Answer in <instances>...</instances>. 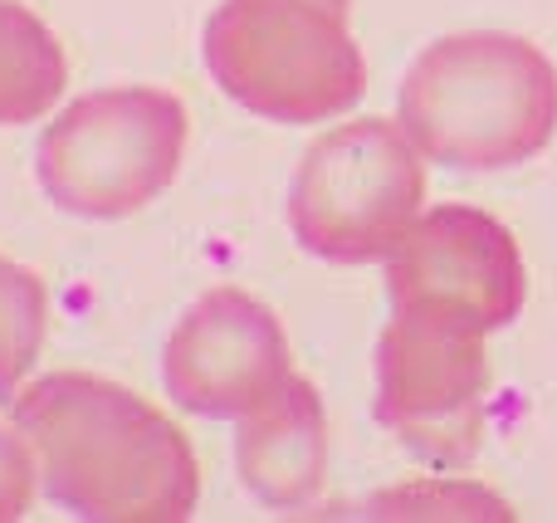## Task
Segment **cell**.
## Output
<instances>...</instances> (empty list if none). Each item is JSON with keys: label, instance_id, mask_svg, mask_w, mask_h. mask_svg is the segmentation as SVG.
Returning a JSON list of instances; mask_svg holds the SVG:
<instances>
[{"label": "cell", "instance_id": "cell-12", "mask_svg": "<svg viewBox=\"0 0 557 523\" xmlns=\"http://www.w3.org/2000/svg\"><path fill=\"white\" fill-rule=\"evenodd\" d=\"M29 499H35V456L25 436L0 426V523L25 519Z\"/></svg>", "mask_w": 557, "mask_h": 523}, {"label": "cell", "instance_id": "cell-8", "mask_svg": "<svg viewBox=\"0 0 557 523\" xmlns=\"http://www.w3.org/2000/svg\"><path fill=\"white\" fill-rule=\"evenodd\" d=\"M294 377L274 309L245 289H211L166 343V391L196 416L240 421L270 407Z\"/></svg>", "mask_w": 557, "mask_h": 523}, {"label": "cell", "instance_id": "cell-3", "mask_svg": "<svg viewBox=\"0 0 557 523\" xmlns=\"http://www.w3.org/2000/svg\"><path fill=\"white\" fill-rule=\"evenodd\" d=\"M206 69L270 123H327L367 94L347 10L323 0H221L206 20Z\"/></svg>", "mask_w": 557, "mask_h": 523}, {"label": "cell", "instance_id": "cell-2", "mask_svg": "<svg viewBox=\"0 0 557 523\" xmlns=\"http://www.w3.org/2000/svg\"><path fill=\"white\" fill-rule=\"evenodd\" d=\"M401 127L425 162L460 172L519 166L557 133V69L523 35H445L406 69Z\"/></svg>", "mask_w": 557, "mask_h": 523}, {"label": "cell", "instance_id": "cell-1", "mask_svg": "<svg viewBox=\"0 0 557 523\" xmlns=\"http://www.w3.org/2000/svg\"><path fill=\"white\" fill-rule=\"evenodd\" d=\"M35 446L45 495L94 523H182L196 514L201 465L166 411L94 372H49L10 401Z\"/></svg>", "mask_w": 557, "mask_h": 523}, {"label": "cell", "instance_id": "cell-11", "mask_svg": "<svg viewBox=\"0 0 557 523\" xmlns=\"http://www.w3.org/2000/svg\"><path fill=\"white\" fill-rule=\"evenodd\" d=\"M45 323L49 299L39 274L0 254V401L5 407L15 401L20 382L45 348Z\"/></svg>", "mask_w": 557, "mask_h": 523}, {"label": "cell", "instance_id": "cell-6", "mask_svg": "<svg viewBox=\"0 0 557 523\" xmlns=\"http://www.w3.org/2000/svg\"><path fill=\"white\" fill-rule=\"evenodd\" d=\"M490 333L392 309L376 338V421L435 470H465L484 440Z\"/></svg>", "mask_w": 557, "mask_h": 523}, {"label": "cell", "instance_id": "cell-5", "mask_svg": "<svg viewBox=\"0 0 557 523\" xmlns=\"http://www.w3.org/2000/svg\"><path fill=\"white\" fill-rule=\"evenodd\" d=\"M425 166L401 117H352L304 152L288 186V225L333 264L386 260L421 221Z\"/></svg>", "mask_w": 557, "mask_h": 523}, {"label": "cell", "instance_id": "cell-9", "mask_svg": "<svg viewBox=\"0 0 557 523\" xmlns=\"http://www.w3.org/2000/svg\"><path fill=\"white\" fill-rule=\"evenodd\" d=\"M240 485L264 509H308L327 480V411L308 377H288L270 407L240 416Z\"/></svg>", "mask_w": 557, "mask_h": 523}, {"label": "cell", "instance_id": "cell-10", "mask_svg": "<svg viewBox=\"0 0 557 523\" xmlns=\"http://www.w3.org/2000/svg\"><path fill=\"white\" fill-rule=\"evenodd\" d=\"M69 59L54 29L20 0H0V127L35 123L64 98Z\"/></svg>", "mask_w": 557, "mask_h": 523}, {"label": "cell", "instance_id": "cell-7", "mask_svg": "<svg viewBox=\"0 0 557 523\" xmlns=\"http://www.w3.org/2000/svg\"><path fill=\"white\" fill-rule=\"evenodd\" d=\"M386 294L392 309L494 333L523 313L529 270L513 231L490 211L435 206L386 254Z\"/></svg>", "mask_w": 557, "mask_h": 523}, {"label": "cell", "instance_id": "cell-4", "mask_svg": "<svg viewBox=\"0 0 557 523\" xmlns=\"http://www.w3.org/2000/svg\"><path fill=\"white\" fill-rule=\"evenodd\" d=\"M186 123V103L166 88L127 84L84 94L39 137V186L69 215L123 221L176 182L191 133Z\"/></svg>", "mask_w": 557, "mask_h": 523}, {"label": "cell", "instance_id": "cell-13", "mask_svg": "<svg viewBox=\"0 0 557 523\" xmlns=\"http://www.w3.org/2000/svg\"><path fill=\"white\" fill-rule=\"evenodd\" d=\"M323 5H333V10H347V5H352V0H323Z\"/></svg>", "mask_w": 557, "mask_h": 523}]
</instances>
